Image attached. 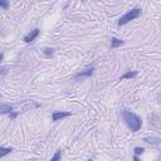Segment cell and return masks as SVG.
Listing matches in <instances>:
<instances>
[{
    "instance_id": "cell-1",
    "label": "cell",
    "mask_w": 161,
    "mask_h": 161,
    "mask_svg": "<svg viewBox=\"0 0 161 161\" xmlns=\"http://www.w3.org/2000/svg\"><path fill=\"white\" fill-rule=\"evenodd\" d=\"M122 118H123V121L126 122V125L128 126V128L132 132H137L142 127V120H141V117L137 116L136 113H133L130 110H122Z\"/></svg>"
},
{
    "instance_id": "cell-2",
    "label": "cell",
    "mask_w": 161,
    "mask_h": 161,
    "mask_svg": "<svg viewBox=\"0 0 161 161\" xmlns=\"http://www.w3.org/2000/svg\"><path fill=\"white\" fill-rule=\"evenodd\" d=\"M140 15H141V9H140V8H133L132 10L127 12L125 15H122V17L120 18L118 25H120V27H121V25H125V24L130 23L131 20H135V19L138 18Z\"/></svg>"
},
{
    "instance_id": "cell-3",
    "label": "cell",
    "mask_w": 161,
    "mask_h": 161,
    "mask_svg": "<svg viewBox=\"0 0 161 161\" xmlns=\"http://www.w3.org/2000/svg\"><path fill=\"white\" fill-rule=\"evenodd\" d=\"M93 73H95V65H87L83 70L78 72V73L74 75V78L77 79V78H82V77H91Z\"/></svg>"
},
{
    "instance_id": "cell-4",
    "label": "cell",
    "mask_w": 161,
    "mask_h": 161,
    "mask_svg": "<svg viewBox=\"0 0 161 161\" xmlns=\"http://www.w3.org/2000/svg\"><path fill=\"white\" fill-rule=\"evenodd\" d=\"M39 33H40V30H39L38 28H35V29L30 30V33H29V34H27V35L24 37V42H25V43H32L33 40H35V39L38 38Z\"/></svg>"
},
{
    "instance_id": "cell-5",
    "label": "cell",
    "mask_w": 161,
    "mask_h": 161,
    "mask_svg": "<svg viewBox=\"0 0 161 161\" xmlns=\"http://www.w3.org/2000/svg\"><path fill=\"white\" fill-rule=\"evenodd\" d=\"M70 116V112H64V111H55L53 112L52 115V120L55 122V121H59L62 118H65V117H69Z\"/></svg>"
},
{
    "instance_id": "cell-6",
    "label": "cell",
    "mask_w": 161,
    "mask_h": 161,
    "mask_svg": "<svg viewBox=\"0 0 161 161\" xmlns=\"http://www.w3.org/2000/svg\"><path fill=\"white\" fill-rule=\"evenodd\" d=\"M0 111H2L3 115H5V113H12V112L14 111V106L7 105V103H2V106H0Z\"/></svg>"
},
{
    "instance_id": "cell-7",
    "label": "cell",
    "mask_w": 161,
    "mask_h": 161,
    "mask_svg": "<svg viewBox=\"0 0 161 161\" xmlns=\"http://www.w3.org/2000/svg\"><path fill=\"white\" fill-rule=\"evenodd\" d=\"M137 75V72H135V70H128V72H126L123 75H121L120 77V80H123V79H131V78H133V77H136Z\"/></svg>"
},
{
    "instance_id": "cell-8",
    "label": "cell",
    "mask_w": 161,
    "mask_h": 161,
    "mask_svg": "<svg viewBox=\"0 0 161 161\" xmlns=\"http://www.w3.org/2000/svg\"><path fill=\"white\" fill-rule=\"evenodd\" d=\"M123 44V40L122 39H118V38H112L111 39V48L115 49L117 47H121Z\"/></svg>"
},
{
    "instance_id": "cell-9",
    "label": "cell",
    "mask_w": 161,
    "mask_h": 161,
    "mask_svg": "<svg viewBox=\"0 0 161 161\" xmlns=\"http://www.w3.org/2000/svg\"><path fill=\"white\" fill-rule=\"evenodd\" d=\"M12 151H13V148H10V147H4V146H2V147H0V157H4L5 155L10 153Z\"/></svg>"
},
{
    "instance_id": "cell-10",
    "label": "cell",
    "mask_w": 161,
    "mask_h": 161,
    "mask_svg": "<svg viewBox=\"0 0 161 161\" xmlns=\"http://www.w3.org/2000/svg\"><path fill=\"white\" fill-rule=\"evenodd\" d=\"M9 2L10 0H0V5L4 10H8L9 9Z\"/></svg>"
},
{
    "instance_id": "cell-11",
    "label": "cell",
    "mask_w": 161,
    "mask_h": 161,
    "mask_svg": "<svg viewBox=\"0 0 161 161\" xmlns=\"http://www.w3.org/2000/svg\"><path fill=\"white\" fill-rule=\"evenodd\" d=\"M43 53H44L45 55H48V57H49V55H53L54 49H53V48H44V49H43Z\"/></svg>"
},
{
    "instance_id": "cell-12",
    "label": "cell",
    "mask_w": 161,
    "mask_h": 161,
    "mask_svg": "<svg viewBox=\"0 0 161 161\" xmlns=\"http://www.w3.org/2000/svg\"><path fill=\"white\" fill-rule=\"evenodd\" d=\"M60 157H62V152H60V150H58V151L55 152V155L52 157V160H53V161H57V160H59Z\"/></svg>"
},
{
    "instance_id": "cell-13",
    "label": "cell",
    "mask_w": 161,
    "mask_h": 161,
    "mask_svg": "<svg viewBox=\"0 0 161 161\" xmlns=\"http://www.w3.org/2000/svg\"><path fill=\"white\" fill-rule=\"evenodd\" d=\"M133 151H135V155H141L145 150H143L142 147H135V150H133Z\"/></svg>"
},
{
    "instance_id": "cell-14",
    "label": "cell",
    "mask_w": 161,
    "mask_h": 161,
    "mask_svg": "<svg viewBox=\"0 0 161 161\" xmlns=\"http://www.w3.org/2000/svg\"><path fill=\"white\" fill-rule=\"evenodd\" d=\"M82 2H86V0H82Z\"/></svg>"
}]
</instances>
